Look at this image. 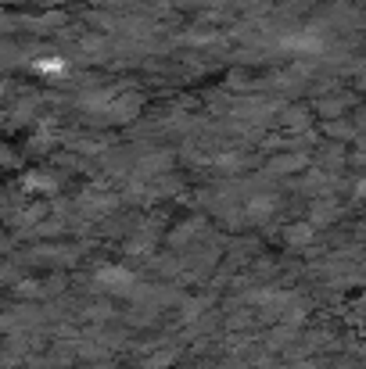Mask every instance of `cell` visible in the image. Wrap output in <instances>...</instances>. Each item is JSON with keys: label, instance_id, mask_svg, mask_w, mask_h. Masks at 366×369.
Wrapping results in <instances>:
<instances>
[{"label": "cell", "instance_id": "1", "mask_svg": "<svg viewBox=\"0 0 366 369\" xmlns=\"http://www.w3.org/2000/svg\"><path fill=\"white\" fill-rule=\"evenodd\" d=\"M36 68L40 72H61V61L58 57H43V61H36Z\"/></svg>", "mask_w": 366, "mask_h": 369}]
</instances>
